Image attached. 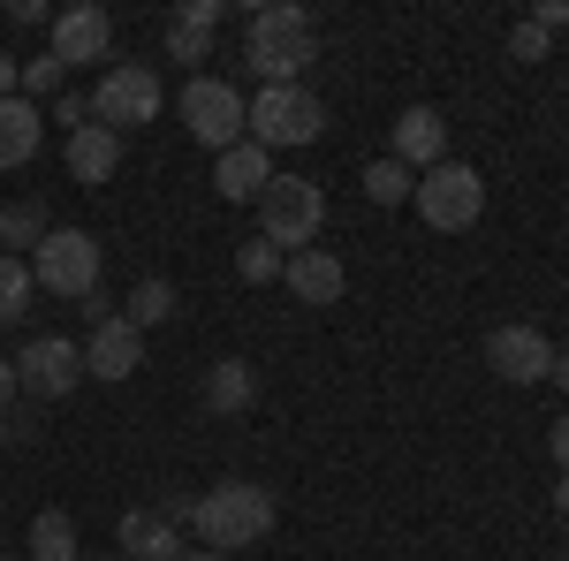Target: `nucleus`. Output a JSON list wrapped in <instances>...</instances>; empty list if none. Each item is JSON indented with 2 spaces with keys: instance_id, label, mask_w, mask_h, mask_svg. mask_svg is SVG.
Listing matches in <instances>:
<instances>
[{
  "instance_id": "nucleus-1",
  "label": "nucleus",
  "mask_w": 569,
  "mask_h": 561,
  "mask_svg": "<svg viewBox=\"0 0 569 561\" xmlns=\"http://www.w3.org/2000/svg\"><path fill=\"white\" fill-rule=\"evenodd\" d=\"M319 61V23H311L297 0H273V8H251L243 23V69L266 84H305V69Z\"/></svg>"
},
{
  "instance_id": "nucleus-2",
  "label": "nucleus",
  "mask_w": 569,
  "mask_h": 561,
  "mask_svg": "<svg viewBox=\"0 0 569 561\" xmlns=\"http://www.w3.org/2000/svg\"><path fill=\"white\" fill-rule=\"evenodd\" d=\"M273 493L251 485V478H220L213 493H198V509H190V531L213 547V554H236V547H259L266 531H273Z\"/></svg>"
},
{
  "instance_id": "nucleus-3",
  "label": "nucleus",
  "mask_w": 569,
  "mask_h": 561,
  "mask_svg": "<svg viewBox=\"0 0 569 561\" xmlns=\"http://www.w3.org/2000/svg\"><path fill=\"white\" fill-rule=\"evenodd\" d=\"M319 228H327V190H319V182H305V174H273V182L259 190V236L281 251V259L311 251Z\"/></svg>"
},
{
  "instance_id": "nucleus-4",
  "label": "nucleus",
  "mask_w": 569,
  "mask_h": 561,
  "mask_svg": "<svg viewBox=\"0 0 569 561\" xmlns=\"http://www.w3.org/2000/svg\"><path fill=\"white\" fill-rule=\"evenodd\" d=\"M160 107H168V84H160V69H152V61H114V69L91 84V122H99V130H114V137L160 122Z\"/></svg>"
},
{
  "instance_id": "nucleus-5",
  "label": "nucleus",
  "mask_w": 569,
  "mask_h": 561,
  "mask_svg": "<svg viewBox=\"0 0 569 561\" xmlns=\"http://www.w3.org/2000/svg\"><path fill=\"white\" fill-rule=\"evenodd\" d=\"M410 206H418V220H426V228L463 236V228L486 213V174L463 168V160H440V168H426L418 182H410Z\"/></svg>"
},
{
  "instance_id": "nucleus-6",
  "label": "nucleus",
  "mask_w": 569,
  "mask_h": 561,
  "mask_svg": "<svg viewBox=\"0 0 569 561\" xmlns=\"http://www.w3.org/2000/svg\"><path fill=\"white\" fill-rule=\"evenodd\" d=\"M243 130H251V144H266V152H281V144H311V137L327 130V107H319L305 84H266L259 99L243 107Z\"/></svg>"
},
{
  "instance_id": "nucleus-7",
  "label": "nucleus",
  "mask_w": 569,
  "mask_h": 561,
  "mask_svg": "<svg viewBox=\"0 0 569 561\" xmlns=\"http://www.w3.org/2000/svg\"><path fill=\"white\" fill-rule=\"evenodd\" d=\"M31 281H39L46 297L84 303L91 289H99V243H91L84 228H46V243L31 251Z\"/></svg>"
},
{
  "instance_id": "nucleus-8",
  "label": "nucleus",
  "mask_w": 569,
  "mask_h": 561,
  "mask_svg": "<svg viewBox=\"0 0 569 561\" xmlns=\"http://www.w3.org/2000/svg\"><path fill=\"white\" fill-rule=\"evenodd\" d=\"M16 388L39 394V402L77 394L84 388V342H69V334H31L23 357H16Z\"/></svg>"
},
{
  "instance_id": "nucleus-9",
  "label": "nucleus",
  "mask_w": 569,
  "mask_h": 561,
  "mask_svg": "<svg viewBox=\"0 0 569 561\" xmlns=\"http://www.w3.org/2000/svg\"><path fill=\"white\" fill-rule=\"evenodd\" d=\"M182 130L198 144H213V152L243 144V91L220 84V77H190L182 84Z\"/></svg>"
},
{
  "instance_id": "nucleus-10",
  "label": "nucleus",
  "mask_w": 569,
  "mask_h": 561,
  "mask_svg": "<svg viewBox=\"0 0 569 561\" xmlns=\"http://www.w3.org/2000/svg\"><path fill=\"white\" fill-rule=\"evenodd\" d=\"M486 364H493V380L531 388V380L555 372V342H547L539 327H493V334H486Z\"/></svg>"
},
{
  "instance_id": "nucleus-11",
  "label": "nucleus",
  "mask_w": 569,
  "mask_h": 561,
  "mask_svg": "<svg viewBox=\"0 0 569 561\" xmlns=\"http://www.w3.org/2000/svg\"><path fill=\"white\" fill-rule=\"evenodd\" d=\"M46 31H53V46H46V53H53L61 69H84V61H107V39H114L107 8H91V0H77V8H61V16H53Z\"/></svg>"
},
{
  "instance_id": "nucleus-12",
  "label": "nucleus",
  "mask_w": 569,
  "mask_h": 561,
  "mask_svg": "<svg viewBox=\"0 0 569 561\" xmlns=\"http://www.w3.org/2000/svg\"><path fill=\"white\" fill-rule=\"evenodd\" d=\"M388 160H402L410 174L440 168V160H448V122H440L433 107H402V114H395V152Z\"/></svg>"
},
{
  "instance_id": "nucleus-13",
  "label": "nucleus",
  "mask_w": 569,
  "mask_h": 561,
  "mask_svg": "<svg viewBox=\"0 0 569 561\" xmlns=\"http://www.w3.org/2000/svg\"><path fill=\"white\" fill-rule=\"evenodd\" d=\"M137 364H144V334H137L130 319L91 327V342H84V380H130Z\"/></svg>"
},
{
  "instance_id": "nucleus-14",
  "label": "nucleus",
  "mask_w": 569,
  "mask_h": 561,
  "mask_svg": "<svg viewBox=\"0 0 569 561\" xmlns=\"http://www.w3.org/2000/svg\"><path fill=\"white\" fill-rule=\"evenodd\" d=\"M114 547H122V561H182V531L160 509H130L114 523Z\"/></svg>"
},
{
  "instance_id": "nucleus-15",
  "label": "nucleus",
  "mask_w": 569,
  "mask_h": 561,
  "mask_svg": "<svg viewBox=\"0 0 569 561\" xmlns=\"http://www.w3.org/2000/svg\"><path fill=\"white\" fill-rule=\"evenodd\" d=\"M61 168L77 174V182H91V190H99V182H114V168H122V137L99 130V122H84V130L61 144Z\"/></svg>"
},
{
  "instance_id": "nucleus-16",
  "label": "nucleus",
  "mask_w": 569,
  "mask_h": 561,
  "mask_svg": "<svg viewBox=\"0 0 569 561\" xmlns=\"http://www.w3.org/2000/svg\"><path fill=\"white\" fill-rule=\"evenodd\" d=\"M281 281H289L297 303H342V289H350V273H342L335 251H297V259L281 266Z\"/></svg>"
},
{
  "instance_id": "nucleus-17",
  "label": "nucleus",
  "mask_w": 569,
  "mask_h": 561,
  "mask_svg": "<svg viewBox=\"0 0 569 561\" xmlns=\"http://www.w3.org/2000/svg\"><path fill=\"white\" fill-rule=\"evenodd\" d=\"M266 182H273L266 144H251V137H243V144H228V152H220V168H213V190H220V198H236V206H243V198H259Z\"/></svg>"
},
{
  "instance_id": "nucleus-18",
  "label": "nucleus",
  "mask_w": 569,
  "mask_h": 561,
  "mask_svg": "<svg viewBox=\"0 0 569 561\" xmlns=\"http://www.w3.org/2000/svg\"><path fill=\"white\" fill-rule=\"evenodd\" d=\"M46 144V114L16 91V99H0V168H23L31 152Z\"/></svg>"
},
{
  "instance_id": "nucleus-19",
  "label": "nucleus",
  "mask_w": 569,
  "mask_h": 561,
  "mask_svg": "<svg viewBox=\"0 0 569 561\" xmlns=\"http://www.w3.org/2000/svg\"><path fill=\"white\" fill-rule=\"evenodd\" d=\"M251 402H259V364H251V357H220L213 372H206V410L236 418V410H251Z\"/></svg>"
},
{
  "instance_id": "nucleus-20",
  "label": "nucleus",
  "mask_w": 569,
  "mask_h": 561,
  "mask_svg": "<svg viewBox=\"0 0 569 561\" xmlns=\"http://www.w3.org/2000/svg\"><path fill=\"white\" fill-rule=\"evenodd\" d=\"M122 319H130L137 334H144V327H160V319H176V289H168L160 273H144L130 297H122Z\"/></svg>"
},
{
  "instance_id": "nucleus-21",
  "label": "nucleus",
  "mask_w": 569,
  "mask_h": 561,
  "mask_svg": "<svg viewBox=\"0 0 569 561\" xmlns=\"http://www.w3.org/2000/svg\"><path fill=\"white\" fill-rule=\"evenodd\" d=\"M31 297H39L31 259H8V251H0V327H16V319L31 311Z\"/></svg>"
},
{
  "instance_id": "nucleus-22",
  "label": "nucleus",
  "mask_w": 569,
  "mask_h": 561,
  "mask_svg": "<svg viewBox=\"0 0 569 561\" xmlns=\"http://www.w3.org/2000/svg\"><path fill=\"white\" fill-rule=\"evenodd\" d=\"M31 561H84L77 554V523L61 517V509H46V517L31 523Z\"/></svg>"
},
{
  "instance_id": "nucleus-23",
  "label": "nucleus",
  "mask_w": 569,
  "mask_h": 561,
  "mask_svg": "<svg viewBox=\"0 0 569 561\" xmlns=\"http://www.w3.org/2000/svg\"><path fill=\"white\" fill-rule=\"evenodd\" d=\"M46 228H53V220H46V206H31V198H23V206H0V251H8V259H16V243L39 251Z\"/></svg>"
},
{
  "instance_id": "nucleus-24",
  "label": "nucleus",
  "mask_w": 569,
  "mask_h": 561,
  "mask_svg": "<svg viewBox=\"0 0 569 561\" xmlns=\"http://www.w3.org/2000/svg\"><path fill=\"white\" fill-rule=\"evenodd\" d=\"M410 182H418V174L402 168V160H372V168H365V198H372V206H410Z\"/></svg>"
},
{
  "instance_id": "nucleus-25",
  "label": "nucleus",
  "mask_w": 569,
  "mask_h": 561,
  "mask_svg": "<svg viewBox=\"0 0 569 561\" xmlns=\"http://www.w3.org/2000/svg\"><path fill=\"white\" fill-rule=\"evenodd\" d=\"M281 266H289V259H281V251H273L266 236H259V243H243V251H236V273H243L251 289H259V281H281Z\"/></svg>"
},
{
  "instance_id": "nucleus-26",
  "label": "nucleus",
  "mask_w": 569,
  "mask_h": 561,
  "mask_svg": "<svg viewBox=\"0 0 569 561\" xmlns=\"http://www.w3.org/2000/svg\"><path fill=\"white\" fill-rule=\"evenodd\" d=\"M206 53H213V31H206V23H168V61H206Z\"/></svg>"
},
{
  "instance_id": "nucleus-27",
  "label": "nucleus",
  "mask_w": 569,
  "mask_h": 561,
  "mask_svg": "<svg viewBox=\"0 0 569 561\" xmlns=\"http://www.w3.org/2000/svg\"><path fill=\"white\" fill-rule=\"evenodd\" d=\"M61 77H69V69H61V61H53V53H39V61H23V99H31V107H39L46 91H61Z\"/></svg>"
},
{
  "instance_id": "nucleus-28",
  "label": "nucleus",
  "mask_w": 569,
  "mask_h": 561,
  "mask_svg": "<svg viewBox=\"0 0 569 561\" xmlns=\"http://www.w3.org/2000/svg\"><path fill=\"white\" fill-rule=\"evenodd\" d=\"M509 53H517V61H547V31H539V23H517Z\"/></svg>"
},
{
  "instance_id": "nucleus-29",
  "label": "nucleus",
  "mask_w": 569,
  "mask_h": 561,
  "mask_svg": "<svg viewBox=\"0 0 569 561\" xmlns=\"http://www.w3.org/2000/svg\"><path fill=\"white\" fill-rule=\"evenodd\" d=\"M176 16H182V23H206V31H220V16H228V0H182Z\"/></svg>"
},
{
  "instance_id": "nucleus-30",
  "label": "nucleus",
  "mask_w": 569,
  "mask_h": 561,
  "mask_svg": "<svg viewBox=\"0 0 569 561\" xmlns=\"http://www.w3.org/2000/svg\"><path fill=\"white\" fill-rule=\"evenodd\" d=\"M84 114H91V99H77V91H61V107H53V122H69V137L84 130Z\"/></svg>"
},
{
  "instance_id": "nucleus-31",
  "label": "nucleus",
  "mask_w": 569,
  "mask_h": 561,
  "mask_svg": "<svg viewBox=\"0 0 569 561\" xmlns=\"http://www.w3.org/2000/svg\"><path fill=\"white\" fill-rule=\"evenodd\" d=\"M531 23H539V31H569V0H539Z\"/></svg>"
},
{
  "instance_id": "nucleus-32",
  "label": "nucleus",
  "mask_w": 569,
  "mask_h": 561,
  "mask_svg": "<svg viewBox=\"0 0 569 561\" xmlns=\"http://www.w3.org/2000/svg\"><path fill=\"white\" fill-rule=\"evenodd\" d=\"M84 319H91V327H107V319H122V311H114V297H107V289H91V297H84Z\"/></svg>"
},
{
  "instance_id": "nucleus-33",
  "label": "nucleus",
  "mask_w": 569,
  "mask_h": 561,
  "mask_svg": "<svg viewBox=\"0 0 569 561\" xmlns=\"http://www.w3.org/2000/svg\"><path fill=\"white\" fill-rule=\"evenodd\" d=\"M8 23H53L46 0H8Z\"/></svg>"
},
{
  "instance_id": "nucleus-34",
  "label": "nucleus",
  "mask_w": 569,
  "mask_h": 561,
  "mask_svg": "<svg viewBox=\"0 0 569 561\" xmlns=\"http://www.w3.org/2000/svg\"><path fill=\"white\" fill-rule=\"evenodd\" d=\"M16 91H23V61H16V53H0V99H16Z\"/></svg>"
},
{
  "instance_id": "nucleus-35",
  "label": "nucleus",
  "mask_w": 569,
  "mask_h": 561,
  "mask_svg": "<svg viewBox=\"0 0 569 561\" xmlns=\"http://www.w3.org/2000/svg\"><path fill=\"white\" fill-rule=\"evenodd\" d=\"M547 448H555V463H562V478H569V418L555 432H547Z\"/></svg>"
},
{
  "instance_id": "nucleus-36",
  "label": "nucleus",
  "mask_w": 569,
  "mask_h": 561,
  "mask_svg": "<svg viewBox=\"0 0 569 561\" xmlns=\"http://www.w3.org/2000/svg\"><path fill=\"white\" fill-rule=\"evenodd\" d=\"M16 394H23V388H16V364H0V410H8Z\"/></svg>"
},
{
  "instance_id": "nucleus-37",
  "label": "nucleus",
  "mask_w": 569,
  "mask_h": 561,
  "mask_svg": "<svg viewBox=\"0 0 569 561\" xmlns=\"http://www.w3.org/2000/svg\"><path fill=\"white\" fill-rule=\"evenodd\" d=\"M547 380H555V388L569 394V357H562V349H555V372H547Z\"/></svg>"
},
{
  "instance_id": "nucleus-38",
  "label": "nucleus",
  "mask_w": 569,
  "mask_h": 561,
  "mask_svg": "<svg viewBox=\"0 0 569 561\" xmlns=\"http://www.w3.org/2000/svg\"><path fill=\"white\" fill-rule=\"evenodd\" d=\"M182 561H236V554H213V547H198V554H182Z\"/></svg>"
},
{
  "instance_id": "nucleus-39",
  "label": "nucleus",
  "mask_w": 569,
  "mask_h": 561,
  "mask_svg": "<svg viewBox=\"0 0 569 561\" xmlns=\"http://www.w3.org/2000/svg\"><path fill=\"white\" fill-rule=\"evenodd\" d=\"M555 509H562V517H569V478H562V485H555Z\"/></svg>"
},
{
  "instance_id": "nucleus-40",
  "label": "nucleus",
  "mask_w": 569,
  "mask_h": 561,
  "mask_svg": "<svg viewBox=\"0 0 569 561\" xmlns=\"http://www.w3.org/2000/svg\"><path fill=\"white\" fill-rule=\"evenodd\" d=\"M8 432H16V425H8V410H0V448H8Z\"/></svg>"
},
{
  "instance_id": "nucleus-41",
  "label": "nucleus",
  "mask_w": 569,
  "mask_h": 561,
  "mask_svg": "<svg viewBox=\"0 0 569 561\" xmlns=\"http://www.w3.org/2000/svg\"><path fill=\"white\" fill-rule=\"evenodd\" d=\"M84 561H122V554H84Z\"/></svg>"
},
{
  "instance_id": "nucleus-42",
  "label": "nucleus",
  "mask_w": 569,
  "mask_h": 561,
  "mask_svg": "<svg viewBox=\"0 0 569 561\" xmlns=\"http://www.w3.org/2000/svg\"><path fill=\"white\" fill-rule=\"evenodd\" d=\"M0 561H8V554H0Z\"/></svg>"
}]
</instances>
